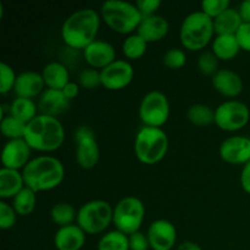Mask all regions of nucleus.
Returning <instances> with one entry per match:
<instances>
[{"instance_id":"31","label":"nucleus","mask_w":250,"mask_h":250,"mask_svg":"<svg viewBox=\"0 0 250 250\" xmlns=\"http://www.w3.org/2000/svg\"><path fill=\"white\" fill-rule=\"evenodd\" d=\"M97 250H129L128 236L117 229L106 232L99 239Z\"/></svg>"},{"instance_id":"40","label":"nucleus","mask_w":250,"mask_h":250,"mask_svg":"<svg viewBox=\"0 0 250 250\" xmlns=\"http://www.w3.org/2000/svg\"><path fill=\"white\" fill-rule=\"evenodd\" d=\"M129 241V250H149L150 249V243H149L148 236L142 231L136 232V233L128 236Z\"/></svg>"},{"instance_id":"42","label":"nucleus","mask_w":250,"mask_h":250,"mask_svg":"<svg viewBox=\"0 0 250 250\" xmlns=\"http://www.w3.org/2000/svg\"><path fill=\"white\" fill-rule=\"evenodd\" d=\"M241 186L246 193L250 194V161L243 166L241 172Z\"/></svg>"},{"instance_id":"23","label":"nucleus","mask_w":250,"mask_h":250,"mask_svg":"<svg viewBox=\"0 0 250 250\" xmlns=\"http://www.w3.org/2000/svg\"><path fill=\"white\" fill-rule=\"evenodd\" d=\"M41 73L43 76L45 87L49 89L62 90L66 84L71 82L68 68L59 61H51L46 63Z\"/></svg>"},{"instance_id":"19","label":"nucleus","mask_w":250,"mask_h":250,"mask_svg":"<svg viewBox=\"0 0 250 250\" xmlns=\"http://www.w3.org/2000/svg\"><path fill=\"white\" fill-rule=\"evenodd\" d=\"M70 102L62 90L46 88L41 94L38 100L39 114L46 116L58 117L70 107Z\"/></svg>"},{"instance_id":"29","label":"nucleus","mask_w":250,"mask_h":250,"mask_svg":"<svg viewBox=\"0 0 250 250\" xmlns=\"http://www.w3.org/2000/svg\"><path fill=\"white\" fill-rule=\"evenodd\" d=\"M37 205V193L31 188L24 187L16 197L12 199V208L19 216H29L34 211Z\"/></svg>"},{"instance_id":"22","label":"nucleus","mask_w":250,"mask_h":250,"mask_svg":"<svg viewBox=\"0 0 250 250\" xmlns=\"http://www.w3.org/2000/svg\"><path fill=\"white\" fill-rule=\"evenodd\" d=\"M24 185L22 171L10 170L2 167L0 170V198L1 200L14 199L23 188Z\"/></svg>"},{"instance_id":"17","label":"nucleus","mask_w":250,"mask_h":250,"mask_svg":"<svg viewBox=\"0 0 250 250\" xmlns=\"http://www.w3.org/2000/svg\"><path fill=\"white\" fill-rule=\"evenodd\" d=\"M212 87L217 93L224 97L234 99L242 94L244 89V83L241 76L229 68H221L212 76Z\"/></svg>"},{"instance_id":"39","label":"nucleus","mask_w":250,"mask_h":250,"mask_svg":"<svg viewBox=\"0 0 250 250\" xmlns=\"http://www.w3.org/2000/svg\"><path fill=\"white\" fill-rule=\"evenodd\" d=\"M161 0H137L136 6L143 17H149L156 15V11L161 7Z\"/></svg>"},{"instance_id":"13","label":"nucleus","mask_w":250,"mask_h":250,"mask_svg":"<svg viewBox=\"0 0 250 250\" xmlns=\"http://www.w3.org/2000/svg\"><path fill=\"white\" fill-rule=\"evenodd\" d=\"M31 146L24 138L7 141L1 150L2 167L22 171L31 161Z\"/></svg>"},{"instance_id":"33","label":"nucleus","mask_w":250,"mask_h":250,"mask_svg":"<svg viewBox=\"0 0 250 250\" xmlns=\"http://www.w3.org/2000/svg\"><path fill=\"white\" fill-rule=\"evenodd\" d=\"M198 68L204 76H214L219 71V59L211 50L203 51L198 59Z\"/></svg>"},{"instance_id":"30","label":"nucleus","mask_w":250,"mask_h":250,"mask_svg":"<svg viewBox=\"0 0 250 250\" xmlns=\"http://www.w3.org/2000/svg\"><path fill=\"white\" fill-rule=\"evenodd\" d=\"M146 50H148V43L138 33L127 36L122 43V53L128 61L139 60L146 55Z\"/></svg>"},{"instance_id":"35","label":"nucleus","mask_w":250,"mask_h":250,"mask_svg":"<svg viewBox=\"0 0 250 250\" xmlns=\"http://www.w3.org/2000/svg\"><path fill=\"white\" fill-rule=\"evenodd\" d=\"M229 7H231L229 0H203L200 4V11L208 15L210 19L215 20Z\"/></svg>"},{"instance_id":"27","label":"nucleus","mask_w":250,"mask_h":250,"mask_svg":"<svg viewBox=\"0 0 250 250\" xmlns=\"http://www.w3.org/2000/svg\"><path fill=\"white\" fill-rule=\"evenodd\" d=\"M77 210L72 204L66 202L56 203L50 209V219L56 226L60 227L70 226L77 221Z\"/></svg>"},{"instance_id":"4","label":"nucleus","mask_w":250,"mask_h":250,"mask_svg":"<svg viewBox=\"0 0 250 250\" xmlns=\"http://www.w3.org/2000/svg\"><path fill=\"white\" fill-rule=\"evenodd\" d=\"M100 17L107 27L120 34H133L143 16L136 4L125 0H106L100 7Z\"/></svg>"},{"instance_id":"14","label":"nucleus","mask_w":250,"mask_h":250,"mask_svg":"<svg viewBox=\"0 0 250 250\" xmlns=\"http://www.w3.org/2000/svg\"><path fill=\"white\" fill-rule=\"evenodd\" d=\"M220 158L231 165H246L250 161V138L232 136L225 139L219 149Z\"/></svg>"},{"instance_id":"25","label":"nucleus","mask_w":250,"mask_h":250,"mask_svg":"<svg viewBox=\"0 0 250 250\" xmlns=\"http://www.w3.org/2000/svg\"><path fill=\"white\" fill-rule=\"evenodd\" d=\"M243 24L241 15L238 9L229 7L225 12H222L220 16L214 20V28L216 36L222 34H236L238 32L239 27Z\"/></svg>"},{"instance_id":"2","label":"nucleus","mask_w":250,"mask_h":250,"mask_svg":"<svg viewBox=\"0 0 250 250\" xmlns=\"http://www.w3.org/2000/svg\"><path fill=\"white\" fill-rule=\"evenodd\" d=\"M24 185L36 193L58 188L65 178V166L55 156L42 155L32 158L22 170Z\"/></svg>"},{"instance_id":"28","label":"nucleus","mask_w":250,"mask_h":250,"mask_svg":"<svg viewBox=\"0 0 250 250\" xmlns=\"http://www.w3.org/2000/svg\"><path fill=\"white\" fill-rule=\"evenodd\" d=\"M187 119L192 125L198 127H208L215 124V110L209 105L193 104L187 110Z\"/></svg>"},{"instance_id":"7","label":"nucleus","mask_w":250,"mask_h":250,"mask_svg":"<svg viewBox=\"0 0 250 250\" xmlns=\"http://www.w3.org/2000/svg\"><path fill=\"white\" fill-rule=\"evenodd\" d=\"M114 219V208L109 202L102 199L84 203L78 209L76 224L85 232V234L95 236L107 229Z\"/></svg>"},{"instance_id":"20","label":"nucleus","mask_w":250,"mask_h":250,"mask_svg":"<svg viewBox=\"0 0 250 250\" xmlns=\"http://www.w3.org/2000/svg\"><path fill=\"white\" fill-rule=\"evenodd\" d=\"M168 31H170V23L167 20L156 14L153 16L143 17L137 29V33L149 44L163 41L168 34Z\"/></svg>"},{"instance_id":"6","label":"nucleus","mask_w":250,"mask_h":250,"mask_svg":"<svg viewBox=\"0 0 250 250\" xmlns=\"http://www.w3.org/2000/svg\"><path fill=\"white\" fill-rule=\"evenodd\" d=\"M168 144V137L163 128L143 126L134 138V154L139 163L155 165L166 156Z\"/></svg>"},{"instance_id":"10","label":"nucleus","mask_w":250,"mask_h":250,"mask_svg":"<svg viewBox=\"0 0 250 250\" xmlns=\"http://www.w3.org/2000/svg\"><path fill=\"white\" fill-rule=\"evenodd\" d=\"M250 120L248 105L236 99L221 103L215 109V125L226 132H236L244 128Z\"/></svg>"},{"instance_id":"24","label":"nucleus","mask_w":250,"mask_h":250,"mask_svg":"<svg viewBox=\"0 0 250 250\" xmlns=\"http://www.w3.org/2000/svg\"><path fill=\"white\" fill-rule=\"evenodd\" d=\"M238 41L236 38V34H222L216 36L212 41L211 51L216 55L219 60L231 61L236 58L241 51Z\"/></svg>"},{"instance_id":"16","label":"nucleus","mask_w":250,"mask_h":250,"mask_svg":"<svg viewBox=\"0 0 250 250\" xmlns=\"http://www.w3.org/2000/svg\"><path fill=\"white\" fill-rule=\"evenodd\" d=\"M83 59L92 68L102 71L116 60V50L109 42L97 39L83 50Z\"/></svg>"},{"instance_id":"43","label":"nucleus","mask_w":250,"mask_h":250,"mask_svg":"<svg viewBox=\"0 0 250 250\" xmlns=\"http://www.w3.org/2000/svg\"><path fill=\"white\" fill-rule=\"evenodd\" d=\"M62 92L68 100H72L77 98V95L80 94V85L76 82H68L66 87L62 89Z\"/></svg>"},{"instance_id":"41","label":"nucleus","mask_w":250,"mask_h":250,"mask_svg":"<svg viewBox=\"0 0 250 250\" xmlns=\"http://www.w3.org/2000/svg\"><path fill=\"white\" fill-rule=\"evenodd\" d=\"M236 38L242 50L250 53V23L243 22V24L239 27L238 32L236 33Z\"/></svg>"},{"instance_id":"1","label":"nucleus","mask_w":250,"mask_h":250,"mask_svg":"<svg viewBox=\"0 0 250 250\" xmlns=\"http://www.w3.org/2000/svg\"><path fill=\"white\" fill-rule=\"evenodd\" d=\"M102 17L90 7L76 10L63 21L61 26V38L70 49L84 50L89 44L97 41Z\"/></svg>"},{"instance_id":"5","label":"nucleus","mask_w":250,"mask_h":250,"mask_svg":"<svg viewBox=\"0 0 250 250\" xmlns=\"http://www.w3.org/2000/svg\"><path fill=\"white\" fill-rule=\"evenodd\" d=\"M214 20L200 10L190 12L181 23V44L189 51L203 50L210 42L214 41Z\"/></svg>"},{"instance_id":"36","label":"nucleus","mask_w":250,"mask_h":250,"mask_svg":"<svg viewBox=\"0 0 250 250\" xmlns=\"http://www.w3.org/2000/svg\"><path fill=\"white\" fill-rule=\"evenodd\" d=\"M17 75L15 73L14 68L6 62L0 63V93L7 94L14 90L15 83H16Z\"/></svg>"},{"instance_id":"38","label":"nucleus","mask_w":250,"mask_h":250,"mask_svg":"<svg viewBox=\"0 0 250 250\" xmlns=\"http://www.w3.org/2000/svg\"><path fill=\"white\" fill-rule=\"evenodd\" d=\"M17 216L12 205L6 203L5 200H0V229L6 231L11 229L16 225Z\"/></svg>"},{"instance_id":"15","label":"nucleus","mask_w":250,"mask_h":250,"mask_svg":"<svg viewBox=\"0 0 250 250\" xmlns=\"http://www.w3.org/2000/svg\"><path fill=\"white\" fill-rule=\"evenodd\" d=\"M150 249L171 250L177 241V229L168 220H155L151 222L146 231Z\"/></svg>"},{"instance_id":"37","label":"nucleus","mask_w":250,"mask_h":250,"mask_svg":"<svg viewBox=\"0 0 250 250\" xmlns=\"http://www.w3.org/2000/svg\"><path fill=\"white\" fill-rule=\"evenodd\" d=\"M80 85L84 89H97L99 85H102V75L99 70L95 68H85L80 73Z\"/></svg>"},{"instance_id":"12","label":"nucleus","mask_w":250,"mask_h":250,"mask_svg":"<svg viewBox=\"0 0 250 250\" xmlns=\"http://www.w3.org/2000/svg\"><path fill=\"white\" fill-rule=\"evenodd\" d=\"M102 85L107 90H121L128 87L134 77V68L128 60L116 59L100 71Z\"/></svg>"},{"instance_id":"21","label":"nucleus","mask_w":250,"mask_h":250,"mask_svg":"<svg viewBox=\"0 0 250 250\" xmlns=\"http://www.w3.org/2000/svg\"><path fill=\"white\" fill-rule=\"evenodd\" d=\"M87 234L77 224L60 227L54 236V246L58 250H81L84 247Z\"/></svg>"},{"instance_id":"8","label":"nucleus","mask_w":250,"mask_h":250,"mask_svg":"<svg viewBox=\"0 0 250 250\" xmlns=\"http://www.w3.org/2000/svg\"><path fill=\"white\" fill-rule=\"evenodd\" d=\"M146 217V207L137 197H125L114 208L112 224L117 231L131 236L141 231Z\"/></svg>"},{"instance_id":"45","label":"nucleus","mask_w":250,"mask_h":250,"mask_svg":"<svg viewBox=\"0 0 250 250\" xmlns=\"http://www.w3.org/2000/svg\"><path fill=\"white\" fill-rule=\"evenodd\" d=\"M177 250H203V248L195 242L186 241L177 247Z\"/></svg>"},{"instance_id":"34","label":"nucleus","mask_w":250,"mask_h":250,"mask_svg":"<svg viewBox=\"0 0 250 250\" xmlns=\"http://www.w3.org/2000/svg\"><path fill=\"white\" fill-rule=\"evenodd\" d=\"M163 62L170 70H180L187 62V55L182 49L171 48L164 54Z\"/></svg>"},{"instance_id":"44","label":"nucleus","mask_w":250,"mask_h":250,"mask_svg":"<svg viewBox=\"0 0 250 250\" xmlns=\"http://www.w3.org/2000/svg\"><path fill=\"white\" fill-rule=\"evenodd\" d=\"M238 11L244 23H250V0H246V1L241 2Z\"/></svg>"},{"instance_id":"9","label":"nucleus","mask_w":250,"mask_h":250,"mask_svg":"<svg viewBox=\"0 0 250 250\" xmlns=\"http://www.w3.org/2000/svg\"><path fill=\"white\" fill-rule=\"evenodd\" d=\"M170 103L163 92L146 93L139 104V117L144 126L161 128L170 117Z\"/></svg>"},{"instance_id":"3","label":"nucleus","mask_w":250,"mask_h":250,"mask_svg":"<svg viewBox=\"0 0 250 250\" xmlns=\"http://www.w3.org/2000/svg\"><path fill=\"white\" fill-rule=\"evenodd\" d=\"M24 141L32 150L53 153L65 142V128L58 117L39 114L27 125Z\"/></svg>"},{"instance_id":"11","label":"nucleus","mask_w":250,"mask_h":250,"mask_svg":"<svg viewBox=\"0 0 250 250\" xmlns=\"http://www.w3.org/2000/svg\"><path fill=\"white\" fill-rule=\"evenodd\" d=\"M76 161L83 170H92L100 160V148L93 129L81 126L75 132Z\"/></svg>"},{"instance_id":"32","label":"nucleus","mask_w":250,"mask_h":250,"mask_svg":"<svg viewBox=\"0 0 250 250\" xmlns=\"http://www.w3.org/2000/svg\"><path fill=\"white\" fill-rule=\"evenodd\" d=\"M26 128L27 125L24 122L20 121L10 114L6 116H2L1 121H0V131L7 141L24 138Z\"/></svg>"},{"instance_id":"18","label":"nucleus","mask_w":250,"mask_h":250,"mask_svg":"<svg viewBox=\"0 0 250 250\" xmlns=\"http://www.w3.org/2000/svg\"><path fill=\"white\" fill-rule=\"evenodd\" d=\"M44 83L42 73L37 71H24L17 75L16 83H15L14 92L16 98H26V99H33V98L41 97L44 92Z\"/></svg>"},{"instance_id":"26","label":"nucleus","mask_w":250,"mask_h":250,"mask_svg":"<svg viewBox=\"0 0 250 250\" xmlns=\"http://www.w3.org/2000/svg\"><path fill=\"white\" fill-rule=\"evenodd\" d=\"M38 104H36L33 99H26V98H15L9 109L10 115L26 125L38 116Z\"/></svg>"}]
</instances>
